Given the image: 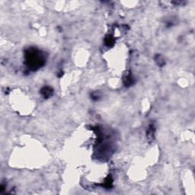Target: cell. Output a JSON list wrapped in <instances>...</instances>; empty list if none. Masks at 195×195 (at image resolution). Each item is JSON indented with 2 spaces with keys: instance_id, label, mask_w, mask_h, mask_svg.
Listing matches in <instances>:
<instances>
[{
  "instance_id": "cell-1",
  "label": "cell",
  "mask_w": 195,
  "mask_h": 195,
  "mask_svg": "<svg viewBox=\"0 0 195 195\" xmlns=\"http://www.w3.org/2000/svg\"><path fill=\"white\" fill-rule=\"evenodd\" d=\"M28 61L30 62V66L33 67H38L43 64L42 57L39 56L36 52H32L28 54Z\"/></svg>"
},
{
  "instance_id": "cell-2",
  "label": "cell",
  "mask_w": 195,
  "mask_h": 195,
  "mask_svg": "<svg viewBox=\"0 0 195 195\" xmlns=\"http://www.w3.org/2000/svg\"><path fill=\"white\" fill-rule=\"evenodd\" d=\"M51 93H52V90L50 89V88H44V92H43L44 95H45L46 97H49L50 96Z\"/></svg>"
}]
</instances>
